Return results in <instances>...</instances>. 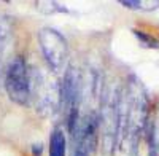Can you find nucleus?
Returning a JSON list of instances; mask_svg holds the SVG:
<instances>
[{
  "label": "nucleus",
  "mask_w": 159,
  "mask_h": 156,
  "mask_svg": "<svg viewBox=\"0 0 159 156\" xmlns=\"http://www.w3.org/2000/svg\"><path fill=\"white\" fill-rule=\"evenodd\" d=\"M148 124V97L143 86L135 76L119 94L118 103V144L123 148L127 144L132 153L137 151V145L143 129Z\"/></svg>",
  "instance_id": "obj_1"
},
{
  "label": "nucleus",
  "mask_w": 159,
  "mask_h": 156,
  "mask_svg": "<svg viewBox=\"0 0 159 156\" xmlns=\"http://www.w3.org/2000/svg\"><path fill=\"white\" fill-rule=\"evenodd\" d=\"M3 83L8 97L18 105H29L32 100L30 69L22 56L13 57L3 73Z\"/></svg>",
  "instance_id": "obj_2"
},
{
  "label": "nucleus",
  "mask_w": 159,
  "mask_h": 156,
  "mask_svg": "<svg viewBox=\"0 0 159 156\" xmlns=\"http://www.w3.org/2000/svg\"><path fill=\"white\" fill-rule=\"evenodd\" d=\"M118 91L108 89L103 96L100 113L99 115V137L102 140V150L107 156L115 153L118 144V103H119Z\"/></svg>",
  "instance_id": "obj_3"
},
{
  "label": "nucleus",
  "mask_w": 159,
  "mask_h": 156,
  "mask_svg": "<svg viewBox=\"0 0 159 156\" xmlns=\"http://www.w3.org/2000/svg\"><path fill=\"white\" fill-rule=\"evenodd\" d=\"M80 99H81V76L75 67H69L64 72L59 85V107L65 116L70 132L78 123Z\"/></svg>",
  "instance_id": "obj_4"
},
{
  "label": "nucleus",
  "mask_w": 159,
  "mask_h": 156,
  "mask_svg": "<svg viewBox=\"0 0 159 156\" xmlns=\"http://www.w3.org/2000/svg\"><path fill=\"white\" fill-rule=\"evenodd\" d=\"M37 38L49 69L54 73L62 72L69 59V43L65 37L52 27H43L40 29Z\"/></svg>",
  "instance_id": "obj_5"
},
{
  "label": "nucleus",
  "mask_w": 159,
  "mask_h": 156,
  "mask_svg": "<svg viewBox=\"0 0 159 156\" xmlns=\"http://www.w3.org/2000/svg\"><path fill=\"white\" fill-rule=\"evenodd\" d=\"M72 156H92L99 144V115L88 113L72 131Z\"/></svg>",
  "instance_id": "obj_6"
},
{
  "label": "nucleus",
  "mask_w": 159,
  "mask_h": 156,
  "mask_svg": "<svg viewBox=\"0 0 159 156\" xmlns=\"http://www.w3.org/2000/svg\"><path fill=\"white\" fill-rule=\"evenodd\" d=\"M11 25L7 18H0V72L5 73V61L10 54V45H11Z\"/></svg>",
  "instance_id": "obj_7"
},
{
  "label": "nucleus",
  "mask_w": 159,
  "mask_h": 156,
  "mask_svg": "<svg viewBox=\"0 0 159 156\" xmlns=\"http://www.w3.org/2000/svg\"><path fill=\"white\" fill-rule=\"evenodd\" d=\"M67 139L62 129H54L49 135V156H65Z\"/></svg>",
  "instance_id": "obj_8"
},
{
  "label": "nucleus",
  "mask_w": 159,
  "mask_h": 156,
  "mask_svg": "<svg viewBox=\"0 0 159 156\" xmlns=\"http://www.w3.org/2000/svg\"><path fill=\"white\" fill-rule=\"evenodd\" d=\"M150 156H159V107L156 112V116L150 123Z\"/></svg>",
  "instance_id": "obj_9"
},
{
  "label": "nucleus",
  "mask_w": 159,
  "mask_h": 156,
  "mask_svg": "<svg viewBox=\"0 0 159 156\" xmlns=\"http://www.w3.org/2000/svg\"><path fill=\"white\" fill-rule=\"evenodd\" d=\"M132 34L135 35V38L140 42L142 46L145 48H153V49H157L159 48V42L156 40V37L147 34V32H143V30H139V29H134L132 30Z\"/></svg>",
  "instance_id": "obj_10"
},
{
  "label": "nucleus",
  "mask_w": 159,
  "mask_h": 156,
  "mask_svg": "<svg viewBox=\"0 0 159 156\" xmlns=\"http://www.w3.org/2000/svg\"><path fill=\"white\" fill-rule=\"evenodd\" d=\"M159 7V2L157 0H150V2H147V0H139V10L142 11H154L156 8Z\"/></svg>",
  "instance_id": "obj_11"
}]
</instances>
